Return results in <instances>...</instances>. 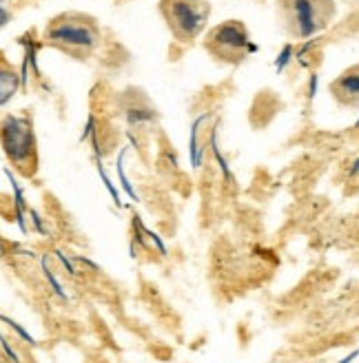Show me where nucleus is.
<instances>
[{
	"label": "nucleus",
	"instance_id": "f03ea898",
	"mask_svg": "<svg viewBox=\"0 0 359 363\" xmlns=\"http://www.w3.org/2000/svg\"><path fill=\"white\" fill-rule=\"evenodd\" d=\"M0 144L11 164L23 175H33L38 169L33 126L27 116H5L0 122Z\"/></svg>",
	"mask_w": 359,
	"mask_h": 363
},
{
	"label": "nucleus",
	"instance_id": "6e6552de",
	"mask_svg": "<svg viewBox=\"0 0 359 363\" xmlns=\"http://www.w3.org/2000/svg\"><path fill=\"white\" fill-rule=\"evenodd\" d=\"M9 18H11V13H9V7H7V0H0V29L9 23Z\"/></svg>",
	"mask_w": 359,
	"mask_h": 363
},
{
	"label": "nucleus",
	"instance_id": "f257e3e1",
	"mask_svg": "<svg viewBox=\"0 0 359 363\" xmlns=\"http://www.w3.org/2000/svg\"><path fill=\"white\" fill-rule=\"evenodd\" d=\"M45 38L71 56H89L100 43V29L94 18L82 13H62L49 23Z\"/></svg>",
	"mask_w": 359,
	"mask_h": 363
},
{
	"label": "nucleus",
	"instance_id": "39448f33",
	"mask_svg": "<svg viewBox=\"0 0 359 363\" xmlns=\"http://www.w3.org/2000/svg\"><path fill=\"white\" fill-rule=\"evenodd\" d=\"M282 9L297 38H311L333 16V0H282Z\"/></svg>",
	"mask_w": 359,
	"mask_h": 363
},
{
	"label": "nucleus",
	"instance_id": "20e7f679",
	"mask_svg": "<svg viewBox=\"0 0 359 363\" xmlns=\"http://www.w3.org/2000/svg\"><path fill=\"white\" fill-rule=\"evenodd\" d=\"M258 47L250 43L248 31L240 21H228L218 27H213L206 35V51L222 62H240L248 51H255Z\"/></svg>",
	"mask_w": 359,
	"mask_h": 363
},
{
	"label": "nucleus",
	"instance_id": "7ed1b4c3",
	"mask_svg": "<svg viewBox=\"0 0 359 363\" xmlns=\"http://www.w3.org/2000/svg\"><path fill=\"white\" fill-rule=\"evenodd\" d=\"M160 13L175 40L191 43L206 29L211 5L206 0H160Z\"/></svg>",
	"mask_w": 359,
	"mask_h": 363
},
{
	"label": "nucleus",
	"instance_id": "423d86ee",
	"mask_svg": "<svg viewBox=\"0 0 359 363\" xmlns=\"http://www.w3.org/2000/svg\"><path fill=\"white\" fill-rule=\"evenodd\" d=\"M331 91H333V98L339 102V104H355L357 102V91H359V78H357V69L353 67L350 71L339 76L333 84H331Z\"/></svg>",
	"mask_w": 359,
	"mask_h": 363
},
{
	"label": "nucleus",
	"instance_id": "0eeeda50",
	"mask_svg": "<svg viewBox=\"0 0 359 363\" xmlns=\"http://www.w3.org/2000/svg\"><path fill=\"white\" fill-rule=\"evenodd\" d=\"M18 86H21V78H18L9 62L0 58V106H5L16 96Z\"/></svg>",
	"mask_w": 359,
	"mask_h": 363
}]
</instances>
